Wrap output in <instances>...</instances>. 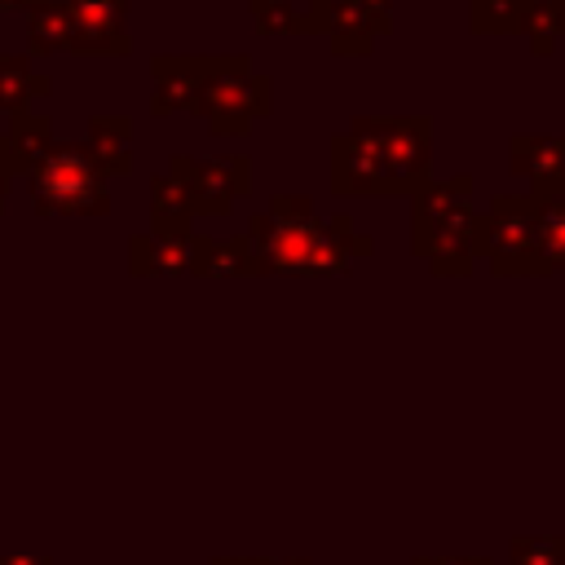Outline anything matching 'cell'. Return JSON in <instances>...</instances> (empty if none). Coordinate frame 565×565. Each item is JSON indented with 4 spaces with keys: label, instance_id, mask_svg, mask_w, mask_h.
<instances>
[{
    "label": "cell",
    "instance_id": "cell-1",
    "mask_svg": "<svg viewBox=\"0 0 565 565\" xmlns=\"http://www.w3.org/2000/svg\"><path fill=\"white\" fill-rule=\"evenodd\" d=\"M340 221L313 216L305 199H274L265 212L252 216L247 238L260 252V269L269 274H331L344 269Z\"/></svg>",
    "mask_w": 565,
    "mask_h": 565
},
{
    "label": "cell",
    "instance_id": "cell-16",
    "mask_svg": "<svg viewBox=\"0 0 565 565\" xmlns=\"http://www.w3.org/2000/svg\"><path fill=\"white\" fill-rule=\"evenodd\" d=\"M4 190H9V172H4V159H0V212H4Z\"/></svg>",
    "mask_w": 565,
    "mask_h": 565
},
{
    "label": "cell",
    "instance_id": "cell-6",
    "mask_svg": "<svg viewBox=\"0 0 565 565\" xmlns=\"http://www.w3.org/2000/svg\"><path fill=\"white\" fill-rule=\"evenodd\" d=\"M207 66L212 57H159L150 71H154V93H150V110L154 115H177V110H190L199 106V93H203V79H207Z\"/></svg>",
    "mask_w": 565,
    "mask_h": 565
},
{
    "label": "cell",
    "instance_id": "cell-10",
    "mask_svg": "<svg viewBox=\"0 0 565 565\" xmlns=\"http://www.w3.org/2000/svg\"><path fill=\"white\" fill-rule=\"evenodd\" d=\"M102 168V177H124L128 159H132V124L124 115H97L88 124V141H84Z\"/></svg>",
    "mask_w": 565,
    "mask_h": 565
},
{
    "label": "cell",
    "instance_id": "cell-4",
    "mask_svg": "<svg viewBox=\"0 0 565 565\" xmlns=\"http://www.w3.org/2000/svg\"><path fill=\"white\" fill-rule=\"evenodd\" d=\"M172 172L185 181L194 216H230L234 199L252 181V168H247L243 154H221V159H185V154H177Z\"/></svg>",
    "mask_w": 565,
    "mask_h": 565
},
{
    "label": "cell",
    "instance_id": "cell-7",
    "mask_svg": "<svg viewBox=\"0 0 565 565\" xmlns=\"http://www.w3.org/2000/svg\"><path fill=\"white\" fill-rule=\"evenodd\" d=\"M194 256V234H172V230H141L128 243L132 274H185Z\"/></svg>",
    "mask_w": 565,
    "mask_h": 565
},
{
    "label": "cell",
    "instance_id": "cell-13",
    "mask_svg": "<svg viewBox=\"0 0 565 565\" xmlns=\"http://www.w3.org/2000/svg\"><path fill=\"white\" fill-rule=\"evenodd\" d=\"M26 31H31V53H62L71 49V18L62 0H31L26 4Z\"/></svg>",
    "mask_w": 565,
    "mask_h": 565
},
{
    "label": "cell",
    "instance_id": "cell-14",
    "mask_svg": "<svg viewBox=\"0 0 565 565\" xmlns=\"http://www.w3.org/2000/svg\"><path fill=\"white\" fill-rule=\"evenodd\" d=\"M256 13V31L260 35H278V31H300V13L287 0H252Z\"/></svg>",
    "mask_w": 565,
    "mask_h": 565
},
{
    "label": "cell",
    "instance_id": "cell-8",
    "mask_svg": "<svg viewBox=\"0 0 565 565\" xmlns=\"http://www.w3.org/2000/svg\"><path fill=\"white\" fill-rule=\"evenodd\" d=\"M49 150H53V124L44 115H35V110H18L9 119V128L0 132L4 172H31Z\"/></svg>",
    "mask_w": 565,
    "mask_h": 565
},
{
    "label": "cell",
    "instance_id": "cell-18",
    "mask_svg": "<svg viewBox=\"0 0 565 565\" xmlns=\"http://www.w3.org/2000/svg\"><path fill=\"white\" fill-rule=\"evenodd\" d=\"M252 565H305V561H252Z\"/></svg>",
    "mask_w": 565,
    "mask_h": 565
},
{
    "label": "cell",
    "instance_id": "cell-11",
    "mask_svg": "<svg viewBox=\"0 0 565 565\" xmlns=\"http://www.w3.org/2000/svg\"><path fill=\"white\" fill-rule=\"evenodd\" d=\"M150 221L154 230H172V234H190V221H194V207H190V190L185 181L168 168L150 181Z\"/></svg>",
    "mask_w": 565,
    "mask_h": 565
},
{
    "label": "cell",
    "instance_id": "cell-17",
    "mask_svg": "<svg viewBox=\"0 0 565 565\" xmlns=\"http://www.w3.org/2000/svg\"><path fill=\"white\" fill-rule=\"evenodd\" d=\"M31 0H0V9H26Z\"/></svg>",
    "mask_w": 565,
    "mask_h": 565
},
{
    "label": "cell",
    "instance_id": "cell-2",
    "mask_svg": "<svg viewBox=\"0 0 565 565\" xmlns=\"http://www.w3.org/2000/svg\"><path fill=\"white\" fill-rule=\"evenodd\" d=\"M31 185V203L44 216H102L110 207L106 194V177L93 159L88 146H71V141H53V150L26 172Z\"/></svg>",
    "mask_w": 565,
    "mask_h": 565
},
{
    "label": "cell",
    "instance_id": "cell-3",
    "mask_svg": "<svg viewBox=\"0 0 565 565\" xmlns=\"http://www.w3.org/2000/svg\"><path fill=\"white\" fill-rule=\"evenodd\" d=\"M265 110H269V79L252 71L247 57H216L207 66L194 115L207 119L212 132H247L252 119H260Z\"/></svg>",
    "mask_w": 565,
    "mask_h": 565
},
{
    "label": "cell",
    "instance_id": "cell-12",
    "mask_svg": "<svg viewBox=\"0 0 565 565\" xmlns=\"http://www.w3.org/2000/svg\"><path fill=\"white\" fill-rule=\"evenodd\" d=\"M49 93V75H35L31 57L13 53V57H0V110L18 115L31 106V97H44Z\"/></svg>",
    "mask_w": 565,
    "mask_h": 565
},
{
    "label": "cell",
    "instance_id": "cell-9",
    "mask_svg": "<svg viewBox=\"0 0 565 565\" xmlns=\"http://www.w3.org/2000/svg\"><path fill=\"white\" fill-rule=\"evenodd\" d=\"M190 269L194 274H212V278H238V274H265L260 269V252L256 243L243 234V238H194V256H190Z\"/></svg>",
    "mask_w": 565,
    "mask_h": 565
},
{
    "label": "cell",
    "instance_id": "cell-19",
    "mask_svg": "<svg viewBox=\"0 0 565 565\" xmlns=\"http://www.w3.org/2000/svg\"><path fill=\"white\" fill-rule=\"evenodd\" d=\"M212 565H252V561H230V556H221V561H212Z\"/></svg>",
    "mask_w": 565,
    "mask_h": 565
},
{
    "label": "cell",
    "instance_id": "cell-15",
    "mask_svg": "<svg viewBox=\"0 0 565 565\" xmlns=\"http://www.w3.org/2000/svg\"><path fill=\"white\" fill-rule=\"evenodd\" d=\"M0 565H53L49 556H31V552H18V556H4Z\"/></svg>",
    "mask_w": 565,
    "mask_h": 565
},
{
    "label": "cell",
    "instance_id": "cell-5",
    "mask_svg": "<svg viewBox=\"0 0 565 565\" xmlns=\"http://www.w3.org/2000/svg\"><path fill=\"white\" fill-rule=\"evenodd\" d=\"M62 9L71 18V53H84V57L128 53V31H124L128 0H62Z\"/></svg>",
    "mask_w": 565,
    "mask_h": 565
}]
</instances>
